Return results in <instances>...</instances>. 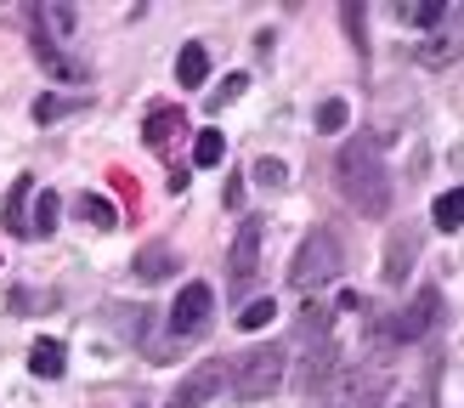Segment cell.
Masks as SVG:
<instances>
[{"label": "cell", "mask_w": 464, "mask_h": 408, "mask_svg": "<svg viewBox=\"0 0 464 408\" xmlns=\"http://www.w3.org/2000/svg\"><path fill=\"white\" fill-rule=\"evenodd\" d=\"M221 153H227V136H221V131H198V136H193V165H198V170H216Z\"/></svg>", "instance_id": "obj_19"}, {"label": "cell", "mask_w": 464, "mask_h": 408, "mask_svg": "<svg viewBox=\"0 0 464 408\" xmlns=\"http://www.w3.org/2000/svg\"><path fill=\"white\" fill-rule=\"evenodd\" d=\"M272 317H277V306H272V301H249V306L238 312V329H244V335H249V329H266Z\"/></svg>", "instance_id": "obj_27"}, {"label": "cell", "mask_w": 464, "mask_h": 408, "mask_svg": "<svg viewBox=\"0 0 464 408\" xmlns=\"http://www.w3.org/2000/svg\"><path fill=\"white\" fill-rule=\"evenodd\" d=\"M413 256H420V227L402 221L397 233H391V244H385V284H402L408 267H413Z\"/></svg>", "instance_id": "obj_9"}, {"label": "cell", "mask_w": 464, "mask_h": 408, "mask_svg": "<svg viewBox=\"0 0 464 408\" xmlns=\"http://www.w3.org/2000/svg\"><path fill=\"white\" fill-rule=\"evenodd\" d=\"M255 267H261V221L249 216V221L238 227V238H232V256H227V289H232V295H249Z\"/></svg>", "instance_id": "obj_4"}, {"label": "cell", "mask_w": 464, "mask_h": 408, "mask_svg": "<svg viewBox=\"0 0 464 408\" xmlns=\"http://www.w3.org/2000/svg\"><path fill=\"white\" fill-rule=\"evenodd\" d=\"M340 267H345V249H340V238L329 233V227H312V233L300 238L295 261H289V278H295L300 289H323L329 278H340Z\"/></svg>", "instance_id": "obj_3"}, {"label": "cell", "mask_w": 464, "mask_h": 408, "mask_svg": "<svg viewBox=\"0 0 464 408\" xmlns=\"http://www.w3.org/2000/svg\"><path fill=\"white\" fill-rule=\"evenodd\" d=\"M340 374V346H334V340H323V346H312L306 352V363H300V374H295V385H300V392H323V385H329Z\"/></svg>", "instance_id": "obj_8"}, {"label": "cell", "mask_w": 464, "mask_h": 408, "mask_svg": "<svg viewBox=\"0 0 464 408\" xmlns=\"http://www.w3.org/2000/svg\"><path fill=\"white\" fill-rule=\"evenodd\" d=\"M176 249L170 244H142V249H136V261H130V272H136V278H142V284H159V278H176Z\"/></svg>", "instance_id": "obj_12"}, {"label": "cell", "mask_w": 464, "mask_h": 408, "mask_svg": "<svg viewBox=\"0 0 464 408\" xmlns=\"http://www.w3.org/2000/svg\"><path fill=\"white\" fill-rule=\"evenodd\" d=\"M340 23H345V34L357 40V52H368V29H362V6H340Z\"/></svg>", "instance_id": "obj_30"}, {"label": "cell", "mask_w": 464, "mask_h": 408, "mask_svg": "<svg viewBox=\"0 0 464 408\" xmlns=\"http://www.w3.org/2000/svg\"><path fill=\"white\" fill-rule=\"evenodd\" d=\"M385 385H391V374H345L340 397L329 408H380L385 403Z\"/></svg>", "instance_id": "obj_10"}, {"label": "cell", "mask_w": 464, "mask_h": 408, "mask_svg": "<svg viewBox=\"0 0 464 408\" xmlns=\"http://www.w3.org/2000/svg\"><path fill=\"white\" fill-rule=\"evenodd\" d=\"M249 176L261 181V188H284V181H289V165H284V159H255Z\"/></svg>", "instance_id": "obj_26"}, {"label": "cell", "mask_w": 464, "mask_h": 408, "mask_svg": "<svg viewBox=\"0 0 464 408\" xmlns=\"http://www.w3.org/2000/svg\"><path fill=\"white\" fill-rule=\"evenodd\" d=\"M430 221L442 227V233H459V227H464V188H448L442 199H436L430 204Z\"/></svg>", "instance_id": "obj_16"}, {"label": "cell", "mask_w": 464, "mask_h": 408, "mask_svg": "<svg viewBox=\"0 0 464 408\" xmlns=\"http://www.w3.org/2000/svg\"><path fill=\"white\" fill-rule=\"evenodd\" d=\"M57 216H63V199L45 188L34 199V216H29V238H45V233H57Z\"/></svg>", "instance_id": "obj_17"}, {"label": "cell", "mask_w": 464, "mask_h": 408, "mask_svg": "<svg viewBox=\"0 0 464 408\" xmlns=\"http://www.w3.org/2000/svg\"><path fill=\"white\" fill-rule=\"evenodd\" d=\"M74 210L91 221V227H102V233H113V227H120V210H113V204L108 199H97V193H85L80 204H74Z\"/></svg>", "instance_id": "obj_20"}, {"label": "cell", "mask_w": 464, "mask_h": 408, "mask_svg": "<svg viewBox=\"0 0 464 408\" xmlns=\"http://www.w3.org/2000/svg\"><path fill=\"white\" fill-rule=\"evenodd\" d=\"M221 385H227V363H198V369L176 385V397L165 408H198V403H210Z\"/></svg>", "instance_id": "obj_7"}, {"label": "cell", "mask_w": 464, "mask_h": 408, "mask_svg": "<svg viewBox=\"0 0 464 408\" xmlns=\"http://www.w3.org/2000/svg\"><path fill=\"white\" fill-rule=\"evenodd\" d=\"M453 57H459V40H453V34H430V40L420 45V63H425V68H448Z\"/></svg>", "instance_id": "obj_21"}, {"label": "cell", "mask_w": 464, "mask_h": 408, "mask_svg": "<svg viewBox=\"0 0 464 408\" xmlns=\"http://www.w3.org/2000/svg\"><path fill=\"white\" fill-rule=\"evenodd\" d=\"M45 306H57L52 289H17L12 295V312H45Z\"/></svg>", "instance_id": "obj_28"}, {"label": "cell", "mask_w": 464, "mask_h": 408, "mask_svg": "<svg viewBox=\"0 0 464 408\" xmlns=\"http://www.w3.org/2000/svg\"><path fill=\"white\" fill-rule=\"evenodd\" d=\"M29 369L40 374V380H57L63 369H68V352H63V340H34V352H29Z\"/></svg>", "instance_id": "obj_14"}, {"label": "cell", "mask_w": 464, "mask_h": 408, "mask_svg": "<svg viewBox=\"0 0 464 408\" xmlns=\"http://www.w3.org/2000/svg\"><path fill=\"white\" fill-rule=\"evenodd\" d=\"M210 312H216V289L210 284H188L176 295V306H170V329L188 340V335H198L204 324H210Z\"/></svg>", "instance_id": "obj_6"}, {"label": "cell", "mask_w": 464, "mask_h": 408, "mask_svg": "<svg viewBox=\"0 0 464 408\" xmlns=\"http://www.w3.org/2000/svg\"><path fill=\"white\" fill-rule=\"evenodd\" d=\"M436 324H442V289L425 284V289L413 295V301H408L397 317H391V335H397V340H425Z\"/></svg>", "instance_id": "obj_5"}, {"label": "cell", "mask_w": 464, "mask_h": 408, "mask_svg": "<svg viewBox=\"0 0 464 408\" xmlns=\"http://www.w3.org/2000/svg\"><path fill=\"white\" fill-rule=\"evenodd\" d=\"M334 188L357 216H385L391 210V170H385L374 136H352V142L334 153Z\"/></svg>", "instance_id": "obj_1"}, {"label": "cell", "mask_w": 464, "mask_h": 408, "mask_svg": "<svg viewBox=\"0 0 464 408\" xmlns=\"http://www.w3.org/2000/svg\"><path fill=\"white\" fill-rule=\"evenodd\" d=\"M284 346L277 340H266V346H249L238 363H227V380H232V392H238L244 403H261V397H272L277 385H284Z\"/></svg>", "instance_id": "obj_2"}, {"label": "cell", "mask_w": 464, "mask_h": 408, "mask_svg": "<svg viewBox=\"0 0 464 408\" xmlns=\"http://www.w3.org/2000/svg\"><path fill=\"white\" fill-rule=\"evenodd\" d=\"M204 74H210V52H204L198 40H193V45H181V57H176V80L188 85V91H198Z\"/></svg>", "instance_id": "obj_15"}, {"label": "cell", "mask_w": 464, "mask_h": 408, "mask_svg": "<svg viewBox=\"0 0 464 408\" xmlns=\"http://www.w3.org/2000/svg\"><path fill=\"white\" fill-rule=\"evenodd\" d=\"M402 17L413 23V29H436V23H442L448 12H442V0H413V6H408Z\"/></svg>", "instance_id": "obj_25"}, {"label": "cell", "mask_w": 464, "mask_h": 408, "mask_svg": "<svg viewBox=\"0 0 464 408\" xmlns=\"http://www.w3.org/2000/svg\"><path fill=\"white\" fill-rule=\"evenodd\" d=\"M300 335H306L312 346H323V340H329V306H306V312H300Z\"/></svg>", "instance_id": "obj_24"}, {"label": "cell", "mask_w": 464, "mask_h": 408, "mask_svg": "<svg viewBox=\"0 0 464 408\" xmlns=\"http://www.w3.org/2000/svg\"><path fill=\"white\" fill-rule=\"evenodd\" d=\"M345 120H352V108H345V97H329V102L317 108V131H323V136L345 131Z\"/></svg>", "instance_id": "obj_23"}, {"label": "cell", "mask_w": 464, "mask_h": 408, "mask_svg": "<svg viewBox=\"0 0 464 408\" xmlns=\"http://www.w3.org/2000/svg\"><path fill=\"white\" fill-rule=\"evenodd\" d=\"M244 85H249V74H227V80L216 85V97H210V108H227V102H238V97H244Z\"/></svg>", "instance_id": "obj_29"}, {"label": "cell", "mask_w": 464, "mask_h": 408, "mask_svg": "<svg viewBox=\"0 0 464 408\" xmlns=\"http://www.w3.org/2000/svg\"><path fill=\"white\" fill-rule=\"evenodd\" d=\"M80 108H85V97H40L34 102V120L40 125H57L63 113H80Z\"/></svg>", "instance_id": "obj_22"}, {"label": "cell", "mask_w": 464, "mask_h": 408, "mask_svg": "<svg viewBox=\"0 0 464 408\" xmlns=\"http://www.w3.org/2000/svg\"><path fill=\"white\" fill-rule=\"evenodd\" d=\"M188 131V120H181V108H153L148 113V125H142V142L153 148V153H170V142Z\"/></svg>", "instance_id": "obj_13"}, {"label": "cell", "mask_w": 464, "mask_h": 408, "mask_svg": "<svg viewBox=\"0 0 464 408\" xmlns=\"http://www.w3.org/2000/svg\"><path fill=\"white\" fill-rule=\"evenodd\" d=\"M29 34L45 40V45H57L74 34V6H29Z\"/></svg>", "instance_id": "obj_11"}, {"label": "cell", "mask_w": 464, "mask_h": 408, "mask_svg": "<svg viewBox=\"0 0 464 408\" xmlns=\"http://www.w3.org/2000/svg\"><path fill=\"white\" fill-rule=\"evenodd\" d=\"M29 188H34V181L29 176H23V181H12V199H6V233H29Z\"/></svg>", "instance_id": "obj_18"}]
</instances>
